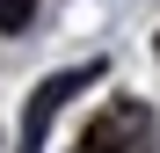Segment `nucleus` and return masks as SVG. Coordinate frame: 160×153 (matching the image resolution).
I'll return each instance as SVG.
<instances>
[{
	"mask_svg": "<svg viewBox=\"0 0 160 153\" xmlns=\"http://www.w3.org/2000/svg\"><path fill=\"white\" fill-rule=\"evenodd\" d=\"M146 131H153V110H146V102H131V95H117V102H102V110L80 124L73 153H138Z\"/></svg>",
	"mask_w": 160,
	"mask_h": 153,
	"instance_id": "1",
	"label": "nucleus"
},
{
	"mask_svg": "<svg viewBox=\"0 0 160 153\" xmlns=\"http://www.w3.org/2000/svg\"><path fill=\"white\" fill-rule=\"evenodd\" d=\"M88 80H102V59H88V66H66V73H51V80L29 95V117H22V153H37L44 146V131H51V117L66 110V95H80Z\"/></svg>",
	"mask_w": 160,
	"mask_h": 153,
	"instance_id": "2",
	"label": "nucleus"
},
{
	"mask_svg": "<svg viewBox=\"0 0 160 153\" xmlns=\"http://www.w3.org/2000/svg\"><path fill=\"white\" fill-rule=\"evenodd\" d=\"M29 15H37V0H0V29H8V37L29 29Z\"/></svg>",
	"mask_w": 160,
	"mask_h": 153,
	"instance_id": "3",
	"label": "nucleus"
},
{
	"mask_svg": "<svg viewBox=\"0 0 160 153\" xmlns=\"http://www.w3.org/2000/svg\"><path fill=\"white\" fill-rule=\"evenodd\" d=\"M153 44H160V37H153Z\"/></svg>",
	"mask_w": 160,
	"mask_h": 153,
	"instance_id": "4",
	"label": "nucleus"
}]
</instances>
